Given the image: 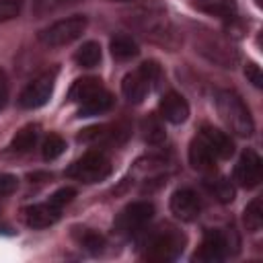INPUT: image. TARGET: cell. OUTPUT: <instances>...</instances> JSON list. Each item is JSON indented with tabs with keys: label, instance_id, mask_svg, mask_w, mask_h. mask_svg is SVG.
Listing matches in <instances>:
<instances>
[{
	"label": "cell",
	"instance_id": "cell-1",
	"mask_svg": "<svg viewBox=\"0 0 263 263\" xmlns=\"http://www.w3.org/2000/svg\"><path fill=\"white\" fill-rule=\"evenodd\" d=\"M216 109H218L220 119L226 123V127L232 134L249 138L255 132V121L251 117V111H249V107L245 105V101L240 99L238 92L228 90V88L218 90V95H216Z\"/></svg>",
	"mask_w": 263,
	"mask_h": 263
},
{
	"label": "cell",
	"instance_id": "cell-2",
	"mask_svg": "<svg viewBox=\"0 0 263 263\" xmlns=\"http://www.w3.org/2000/svg\"><path fill=\"white\" fill-rule=\"evenodd\" d=\"M185 234L173 226H160L156 230H152L144 242H142V257L148 261H158V263H166V261H175L185 247Z\"/></svg>",
	"mask_w": 263,
	"mask_h": 263
},
{
	"label": "cell",
	"instance_id": "cell-3",
	"mask_svg": "<svg viewBox=\"0 0 263 263\" xmlns=\"http://www.w3.org/2000/svg\"><path fill=\"white\" fill-rule=\"evenodd\" d=\"M236 251H238V236L232 228L230 230L210 228L205 230L201 245L195 251L193 259L201 263H216V261L226 259L228 255H234Z\"/></svg>",
	"mask_w": 263,
	"mask_h": 263
},
{
	"label": "cell",
	"instance_id": "cell-4",
	"mask_svg": "<svg viewBox=\"0 0 263 263\" xmlns=\"http://www.w3.org/2000/svg\"><path fill=\"white\" fill-rule=\"evenodd\" d=\"M86 16L84 14H74L62 21H55L53 25H49L47 29H43L39 33V41L47 47H62V45H70L72 41H76L78 37H82V33L86 31Z\"/></svg>",
	"mask_w": 263,
	"mask_h": 263
},
{
	"label": "cell",
	"instance_id": "cell-5",
	"mask_svg": "<svg viewBox=\"0 0 263 263\" xmlns=\"http://www.w3.org/2000/svg\"><path fill=\"white\" fill-rule=\"evenodd\" d=\"M160 78V68L156 62H144L138 70L127 72L121 80V90L123 97L129 103H142L146 95L150 92L152 84Z\"/></svg>",
	"mask_w": 263,
	"mask_h": 263
},
{
	"label": "cell",
	"instance_id": "cell-6",
	"mask_svg": "<svg viewBox=\"0 0 263 263\" xmlns=\"http://www.w3.org/2000/svg\"><path fill=\"white\" fill-rule=\"evenodd\" d=\"M66 175L80 183H101L111 175V162L103 152H86L66 168Z\"/></svg>",
	"mask_w": 263,
	"mask_h": 263
},
{
	"label": "cell",
	"instance_id": "cell-7",
	"mask_svg": "<svg viewBox=\"0 0 263 263\" xmlns=\"http://www.w3.org/2000/svg\"><path fill=\"white\" fill-rule=\"evenodd\" d=\"M55 76H58V70L51 68V70H45L41 72L39 76H35L18 95V105L23 109H39L43 107L51 92H53V86H55Z\"/></svg>",
	"mask_w": 263,
	"mask_h": 263
},
{
	"label": "cell",
	"instance_id": "cell-8",
	"mask_svg": "<svg viewBox=\"0 0 263 263\" xmlns=\"http://www.w3.org/2000/svg\"><path fill=\"white\" fill-rule=\"evenodd\" d=\"M152 216H154V205L150 201H134L117 214L113 228L123 236H132L140 232L152 220Z\"/></svg>",
	"mask_w": 263,
	"mask_h": 263
},
{
	"label": "cell",
	"instance_id": "cell-9",
	"mask_svg": "<svg viewBox=\"0 0 263 263\" xmlns=\"http://www.w3.org/2000/svg\"><path fill=\"white\" fill-rule=\"evenodd\" d=\"M263 177V160L255 150H245L234 166V181L245 189H255Z\"/></svg>",
	"mask_w": 263,
	"mask_h": 263
},
{
	"label": "cell",
	"instance_id": "cell-10",
	"mask_svg": "<svg viewBox=\"0 0 263 263\" xmlns=\"http://www.w3.org/2000/svg\"><path fill=\"white\" fill-rule=\"evenodd\" d=\"M129 136V127L125 123H115V125H92L82 129V134H78V142L84 144H99L105 142L109 146H119L127 140Z\"/></svg>",
	"mask_w": 263,
	"mask_h": 263
},
{
	"label": "cell",
	"instance_id": "cell-11",
	"mask_svg": "<svg viewBox=\"0 0 263 263\" xmlns=\"http://www.w3.org/2000/svg\"><path fill=\"white\" fill-rule=\"evenodd\" d=\"M171 212L181 222H193L199 216V212H201V199L189 187L177 189L173 193V197H171Z\"/></svg>",
	"mask_w": 263,
	"mask_h": 263
},
{
	"label": "cell",
	"instance_id": "cell-12",
	"mask_svg": "<svg viewBox=\"0 0 263 263\" xmlns=\"http://www.w3.org/2000/svg\"><path fill=\"white\" fill-rule=\"evenodd\" d=\"M158 109H160V117L173 125H179V123H185L187 117H189V103L185 101L183 95L171 90L166 95H162L160 103H158Z\"/></svg>",
	"mask_w": 263,
	"mask_h": 263
},
{
	"label": "cell",
	"instance_id": "cell-13",
	"mask_svg": "<svg viewBox=\"0 0 263 263\" xmlns=\"http://www.w3.org/2000/svg\"><path fill=\"white\" fill-rule=\"evenodd\" d=\"M197 136L205 142V146L214 152L216 158H230L234 154V142L222 129H218L214 125H203Z\"/></svg>",
	"mask_w": 263,
	"mask_h": 263
},
{
	"label": "cell",
	"instance_id": "cell-14",
	"mask_svg": "<svg viewBox=\"0 0 263 263\" xmlns=\"http://www.w3.org/2000/svg\"><path fill=\"white\" fill-rule=\"evenodd\" d=\"M60 214H62V210L53 208L49 201L35 203V205H29L23 210V218H25L27 226H31V228H49L60 220Z\"/></svg>",
	"mask_w": 263,
	"mask_h": 263
},
{
	"label": "cell",
	"instance_id": "cell-15",
	"mask_svg": "<svg viewBox=\"0 0 263 263\" xmlns=\"http://www.w3.org/2000/svg\"><path fill=\"white\" fill-rule=\"evenodd\" d=\"M189 162L199 173H214L216 168V156L199 136L189 144Z\"/></svg>",
	"mask_w": 263,
	"mask_h": 263
},
{
	"label": "cell",
	"instance_id": "cell-16",
	"mask_svg": "<svg viewBox=\"0 0 263 263\" xmlns=\"http://www.w3.org/2000/svg\"><path fill=\"white\" fill-rule=\"evenodd\" d=\"M111 107H113V97L109 90L103 88V90L95 92L92 97H88L86 101H82L76 115L78 117H92V115H101V113L109 111Z\"/></svg>",
	"mask_w": 263,
	"mask_h": 263
},
{
	"label": "cell",
	"instance_id": "cell-17",
	"mask_svg": "<svg viewBox=\"0 0 263 263\" xmlns=\"http://www.w3.org/2000/svg\"><path fill=\"white\" fill-rule=\"evenodd\" d=\"M99 90H103L101 78H97V76H84V78L74 80V84H72L70 90H68V101L80 105L82 101H86L88 97H92V95L99 92Z\"/></svg>",
	"mask_w": 263,
	"mask_h": 263
},
{
	"label": "cell",
	"instance_id": "cell-18",
	"mask_svg": "<svg viewBox=\"0 0 263 263\" xmlns=\"http://www.w3.org/2000/svg\"><path fill=\"white\" fill-rule=\"evenodd\" d=\"M193 6L205 14L218 16V18H234L236 14V2L234 0H193Z\"/></svg>",
	"mask_w": 263,
	"mask_h": 263
},
{
	"label": "cell",
	"instance_id": "cell-19",
	"mask_svg": "<svg viewBox=\"0 0 263 263\" xmlns=\"http://www.w3.org/2000/svg\"><path fill=\"white\" fill-rule=\"evenodd\" d=\"M37 140H39V125L37 123H27L10 140V150H14V152H27V150H31L37 144Z\"/></svg>",
	"mask_w": 263,
	"mask_h": 263
},
{
	"label": "cell",
	"instance_id": "cell-20",
	"mask_svg": "<svg viewBox=\"0 0 263 263\" xmlns=\"http://www.w3.org/2000/svg\"><path fill=\"white\" fill-rule=\"evenodd\" d=\"M109 49H111V55L115 60H119V62L132 60V58H136L140 53L138 43L132 37H127V35H115L111 39V43H109Z\"/></svg>",
	"mask_w": 263,
	"mask_h": 263
},
{
	"label": "cell",
	"instance_id": "cell-21",
	"mask_svg": "<svg viewBox=\"0 0 263 263\" xmlns=\"http://www.w3.org/2000/svg\"><path fill=\"white\" fill-rule=\"evenodd\" d=\"M101 58H103V53H101V45H99L97 41H86V43H82V45L76 49V53H74L76 64L82 66V68H95V66H99Z\"/></svg>",
	"mask_w": 263,
	"mask_h": 263
},
{
	"label": "cell",
	"instance_id": "cell-22",
	"mask_svg": "<svg viewBox=\"0 0 263 263\" xmlns=\"http://www.w3.org/2000/svg\"><path fill=\"white\" fill-rule=\"evenodd\" d=\"M140 129H142L144 142H148V144H160L166 138L164 125H162V117H158V115H148L142 121V127Z\"/></svg>",
	"mask_w": 263,
	"mask_h": 263
},
{
	"label": "cell",
	"instance_id": "cell-23",
	"mask_svg": "<svg viewBox=\"0 0 263 263\" xmlns=\"http://www.w3.org/2000/svg\"><path fill=\"white\" fill-rule=\"evenodd\" d=\"M205 187H208V191H210L218 201H222V203H230V201L234 199V187H232V183H230L228 179H224V177H214V179L205 181Z\"/></svg>",
	"mask_w": 263,
	"mask_h": 263
},
{
	"label": "cell",
	"instance_id": "cell-24",
	"mask_svg": "<svg viewBox=\"0 0 263 263\" xmlns=\"http://www.w3.org/2000/svg\"><path fill=\"white\" fill-rule=\"evenodd\" d=\"M242 222H245V228H247L249 232L261 230V226H263V203H261V197H255V199L245 208Z\"/></svg>",
	"mask_w": 263,
	"mask_h": 263
},
{
	"label": "cell",
	"instance_id": "cell-25",
	"mask_svg": "<svg viewBox=\"0 0 263 263\" xmlns=\"http://www.w3.org/2000/svg\"><path fill=\"white\" fill-rule=\"evenodd\" d=\"M74 236H76V240H78L86 251H90V253H99V251L103 249V245H105V238H103L99 232L90 230V228H76Z\"/></svg>",
	"mask_w": 263,
	"mask_h": 263
},
{
	"label": "cell",
	"instance_id": "cell-26",
	"mask_svg": "<svg viewBox=\"0 0 263 263\" xmlns=\"http://www.w3.org/2000/svg\"><path fill=\"white\" fill-rule=\"evenodd\" d=\"M64 150H66V142L58 134H49L41 144V154L45 160H55L58 156L64 154Z\"/></svg>",
	"mask_w": 263,
	"mask_h": 263
},
{
	"label": "cell",
	"instance_id": "cell-27",
	"mask_svg": "<svg viewBox=\"0 0 263 263\" xmlns=\"http://www.w3.org/2000/svg\"><path fill=\"white\" fill-rule=\"evenodd\" d=\"M74 197H76V189H72V187H62V189H58L55 193H51L49 203H51L53 208H58V210H64V205H68Z\"/></svg>",
	"mask_w": 263,
	"mask_h": 263
},
{
	"label": "cell",
	"instance_id": "cell-28",
	"mask_svg": "<svg viewBox=\"0 0 263 263\" xmlns=\"http://www.w3.org/2000/svg\"><path fill=\"white\" fill-rule=\"evenodd\" d=\"M21 0H0V23L21 14Z\"/></svg>",
	"mask_w": 263,
	"mask_h": 263
},
{
	"label": "cell",
	"instance_id": "cell-29",
	"mask_svg": "<svg viewBox=\"0 0 263 263\" xmlns=\"http://www.w3.org/2000/svg\"><path fill=\"white\" fill-rule=\"evenodd\" d=\"M18 187V179L10 173H0V195H10Z\"/></svg>",
	"mask_w": 263,
	"mask_h": 263
},
{
	"label": "cell",
	"instance_id": "cell-30",
	"mask_svg": "<svg viewBox=\"0 0 263 263\" xmlns=\"http://www.w3.org/2000/svg\"><path fill=\"white\" fill-rule=\"evenodd\" d=\"M245 76H247L257 88L263 86V74H261V68H259L255 62H247V66H245Z\"/></svg>",
	"mask_w": 263,
	"mask_h": 263
},
{
	"label": "cell",
	"instance_id": "cell-31",
	"mask_svg": "<svg viewBox=\"0 0 263 263\" xmlns=\"http://www.w3.org/2000/svg\"><path fill=\"white\" fill-rule=\"evenodd\" d=\"M8 101V78H6V72L0 70V111L4 109Z\"/></svg>",
	"mask_w": 263,
	"mask_h": 263
},
{
	"label": "cell",
	"instance_id": "cell-32",
	"mask_svg": "<svg viewBox=\"0 0 263 263\" xmlns=\"http://www.w3.org/2000/svg\"><path fill=\"white\" fill-rule=\"evenodd\" d=\"M117 2H127V0H117Z\"/></svg>",
	"mask_w": 263,
	"mask_h": 263
}]
</instances>
